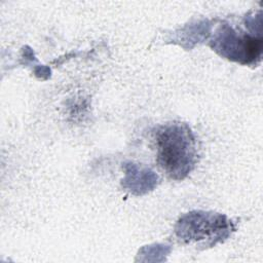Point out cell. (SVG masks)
<instances>
[{"label": "cell", "instance_id": "4", "mask_svg": "<svg viewBox=\"0 0 263 263\" xmlns=\"http://www.w3.org/2000/svg\"><path fill=\"white\" fill-rule=\"evenodd\" d=\"M147 180L156 181L157 176H155L153 172L147 170L140 172L136 165H130L129 171L127 172V178L125 180V182L128 183V188L130 191H137L138 194H141L153 188L154 183L147 182Z\"/></svg>", "mask_w": 263, "mask_h": 263}, {"label": "cell", "instance_id": "3", "mask_svg": "<svg viewBox=\"0 0 263 263\" xmlns=\"http://www.w3.org/2000/svg\"><path fill=\"white\" fill-rule=\"evenodd\" d=\"M211 47L221 57L241 65L257 64L262 55L263 40L261 36L238 33L224 24L218 28Z\"/></svg>", "mask_w": 263, "mask_h": 263}, {"label": "cell", "instance_id": "2", "mask_svg": "<svg viewBox=\"0 0 263 263\" xmlns=\"http://www.w3.org/2000/svg\"><path fill=\"white\" fill-rule=\"evenodd\" d=\"M234 231L233 222L225 215L192 211L183 215L175 226L176 236L183 242L202 249L227 239Z\"/></svg>", "mask_w": 263, "mask_h": 263}, {"label": "cell", "instance_id": "1", "mask_svg": "<svg viewBox=\"0 0 263 263\" xmlns=\"http://www.w3.org/2000/svg\"><path fill=\"white\" fill-rule=\"evenodd\" d=\"M156 160L168 178L181 181L194 168L197 150L194 135L184 122H170L154 132Z\"/></svg>", "mask_w": 263, "mask_h": 263}]
</instances>
